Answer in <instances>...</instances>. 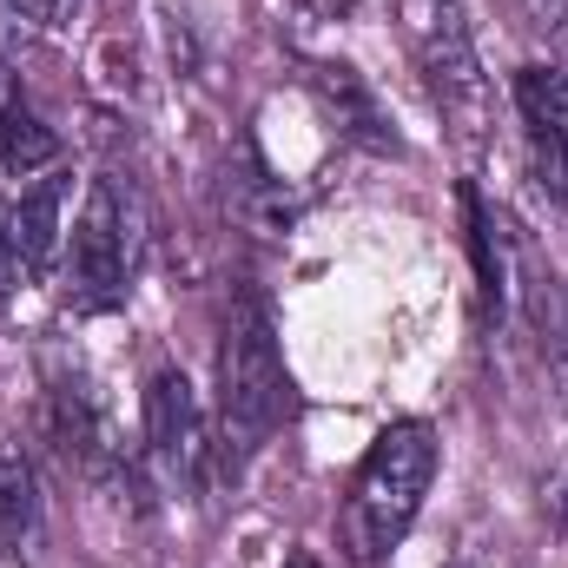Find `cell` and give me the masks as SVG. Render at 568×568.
Segmentation results:
<instances>
[{
    "label": "cell",
    "mask_w": 568,
    "mask_h": 568,
    "mask_svg": "<svg viewBox=\"0 0 568 568\" xmlns=\"http://www.w3.org/2000/svg\"><path fill=\"white\" fill-rule=\"evenodd\" d=\"M291 417V371L278 357V331H272V311L265 297H239L232 317H225V344H219V443H212V463L225 476H245L272 436Z\"/></svg>",
    "instance_id": "cell-1"
},
{
    "label": "cell",
    "mask_w": 568,
    "mask_h": 568,
    "mask_svg": "<svg viewBox=\"0 0 568 568\" xmlns=\"http://www.w3.org/2000/svg\"><path fill=\"white\" fill-rule=\"evenodd\" d=\"M436 463H443V443L424 417H404L390 424L357 463L351 489H344V509H337V549L351 568H377L417 523L429 483H436Z\"/></svg>",
    "instance_id": "cell-2"
},
{
    "label": "cell",
    "mask_w": 568,
    "mask_h": 568,
    "mask_svg": "<svg viewBox=\"0 0 568 568\" xmlns=\"http://www.w3.org/2000/svg\"><path fill=\"white\" fill-rule=\"evenodd\" d=\"M140 252H145L140 192L120 172H100L87 185L73 225H67V245H60V297L80 317L120 311L133 297V278H140Z\"/></svg>",
    "instance_id": "cell-3"
},
{
    "label": "cell",
    "mask_w": 568,
    "mask_h": 568,
    "mask_svg": "<svg viewBox=\"0 0 568 568\" xmlns=\"http://www.w3.org/2000/svg\"><path fill=\"white\" fill-rule=\"evenodd\" d=\"M140 417H145V469L172 496H192L205 483V463H212V436H205V410H199L192 377L172 371V364H159L145 377Z\"/></svg>",
    "instance_id": "cell-4"
},
{
    "label": "cell",
    "mask_w": 568,
    "mask_h": 568,
    "mask_svg": "<svg viewBox=\"0 0 568 568\" xmlns=\"http://www.w3.org/2000/svg\"><path fill=\"white\" fill-rule=\"evenodd\" d=\"M404 33H410V53L424 67L429 93L443 113L463 120V133H476L483 120V67H476V47H469V27L449 0H404Z\"/></svg>",
    "instance_id": "cell-5"
},
{
    "label": "cell",
    "mask_w": 568,
    "mask_h": 568,
    "mask_svg": "<svg viewBox=\"0 0 568 568\" xmlns=\"http://www.w3.org/2000/svg\"><path fill=\"white\" fill-rule=\"evenodd\" d=\"M47 443L60 449L67 469L80 476H120V429L106 417L100 390L80 377V371H53L47 377Z\"/></svg>",
    "instance_id": "cell-6"
},
{
    "label": "cell",
    "mask_w": 568,
    "mask_h": 568,
    "mask_svg": "<svg viewBox=\"0 0 568 568\" xmlns=\"http://www.w3.org/2000/svg\"><path fill=\"white\" fill-rule=\"evenodd\" d=\"M516 126L529 145V165L549 199H568V73L562 67H523L509 80Z\"/></svg>",
    "instance_id": "cell-7"
},
{
    "label": "cell",
    "mask_w": 568,
    "mask_h": 568,
    "mask_svg": "<svg viewBox=\"0 0 568 568\" xmlns=\"http://www.w3.org/2000/svg\"><path fill=\"white\" fill-rule=\"evenodd\" d=\"M60 205H67V179L60 172H40L20 199H7V225H13V258H20V278L40 284L53 272L60 245H67V225H60Z\"/></svg>",
    "instance_id": "cell-8"
},
{
    "label": "cell",
    "mask_w": 568,
    "mask_h": 568,
    "mask_svg": "<svg viewBox=\"0 0 568 568\" xmlns=\"http://www.w3.org/2000/svg\"><path fill=\"white\" fill-rule=\"evenodd\" d=\"M53 159H60V140H53V126L33 113V100L13 87V73L0 67V165L13 172V179H40V172H53Z\"/></svg>",
    "instance_id": "cell-9"
},
{
    "label": "cell",
    "mask_w": 568,
    "mask_h": 568,
    "mask_svg": "<svg viewBox=\"0 0 568 568\" xmlns=\"http://www.w3.org/2000/svg\"><path fill=\"white\" fill-rule=\"evenodd\" d=\"M40 542V489H33V463L20 456V443L0 436V562H33Z\"/></svg>",
    "instance_id": "cell-10"
},
{
    "label": "cell",
    "mask_w": 568,
    "mask_h": 568,
    "mask_svg": "<svg viewBox=\"0 0 568 568\" xmlns=\"http://www.w3.org/2000/svg\"><path fill=\"white\" fill-rule=\"evenodd\" d=\"M67 7H73V0H0V33H20V40L53 33V27L67 20Z\"/></svg>",
    "instance_id": "cell-11"
},
{
    "label": "cell",
    "mask_w": 568,
    "mask_h": 568,
    "mask_svg": "<svg viewBox=\"0 0 568 568\" xmlns=\"http://www.w3.org/2000/svg\"><path fill=\"white\" fill-rule=\"evenodd\" d=\"M284 568H317V556H291Z\"/></svg>",
    "instance_id": "cell-12"
}]
</instances>
